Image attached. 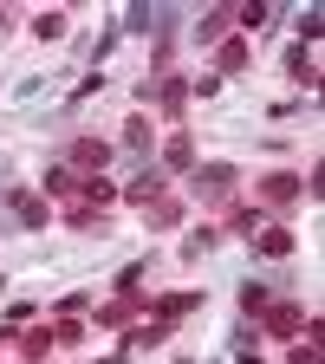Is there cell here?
Listing matches in <instances>:
<instances>
[{"label":"cell","instance_id":"6da1fadb","mask_svg":"<svg viewBox=\"0 0 325 364\" xmlns=\"http://www.w3.org/2000/svg\"><path fill=\"white\" fill-rule=\"evenodd\" d=\"M306 318H312V312L293 306V299H267V306H260V326H267L273 338H299V332H306Z\"/></svg>","mask_w":325,"mask_h":364},{"label":"cell","instance_id":"7a4b0ae2","mask_svg":"<svg viewBox=\"0 0 325 364\" xmlns=\"http://www.w3.org/2000/svg\"><path fill=\"white\" fill-rule=\"evenodd\" d=\"M105 163H111L105 136H72V150H65V169L72 176H105Z\"/></svg>","mask_w":325,"mask_h":364},{"label":"cell","instance_id":"3957f363","mask_svg":"<svg viewBox=\"0 0 325 364\" xmlns=\"http://www.w3.org/2000/svg\"><path fill=\"white\" fill-rule=\"evenodd\" d=\"M254 196H260L267 208H293V202H299V176H293V169H267V176L254 182Z\"/></svg>","mask_w":325,"mask_h":364},{"label":"cell","instance_id":"277c9868","mask_svg":"<svg viewBox=\"0 0 325 364\" xmlns=\"http://www.w3.org/2000/svg\"><path fill=\"white\" fill-rule=\"evenodd\" d=\"M14 345H20V358H26V364H39L46 351H53V326H20V332H14Z\"/></svg>","mask_w":325,"mask_h":364},{"label":"cell","instance_id":"5b68a950","mask_svg":"<svg viewBox=\"0 0 325 364\" xmlns=\"http://www.w3.org/2000/svg\"><path fill=\"white\" fill-rule=\"evenodd\" d=\"M189 98H196V91H189V78H163V85H156L163 117H182V111H189Z\"/></svg>","mask_w":325,"mask_h":364},{"label":"cell","instance_id":"8992f818","mask_svg":"<svg viewBox=\"0 0 325 364\" xmlns=\"http://www.w3.org/2000/svg\"><path fill=\"white\" fill-rule=\"evenodd\" d=\"M196 189H202V196H228V189H235V163H208V169H196Z\"/></svg>","mask_w":325,"mask_h":364},{"label":"cell","instance_id":"52a82bcc","mask_svg":"<svg viewBox=\"0 0 325 364\" xmlns=\"http://www.w3.org/2000/svg\"><path fill=\"white\" fill-rule=\"evenodd\" d=\"M130 318H137V293H130V299H105V306H98V326H105V332H124Z\"/></svg>","mask_w":325,"mask_h":364},{"label":"cell","instance_id":"ba28073f","mask_svg":"<svg viewBox=\"0 0 325 364\" xmlns=\"http://www.w3.org/2000/svg\"><path fill=\"white\" fill-rule=\"evenodd\" d=\"M254 247H260L267 260H287V254H293V228H260Z\"/></svg>","mask_w":325,"mask_h":364},{"label":"cell","instance_id":"9c48e42d","mask_svg":"<svg viewBox=\"0 0 325 364\" xmlns=\"http://www.w3.org/2000/svg\"><path fill=\"white\" fill-rule=\"evenodd\" d=\"M144 221L163 235V228H176V221H182V202H176V196H156V202H144Z\"/></svg>","mask_w":325,"mask_h":364},{"label":"cell","instance_id":"30bf717a","mask_svg":"<svg viewBox=\"0 0 325 364\" xmlns=\"http://www.w3.org/2000/svg\"><path fill=\"white\" fill-rule=\"evenodd\" d=\"M150 312H156V318H176V312H202V293H163V299H150Z\"/></svg>","mask_w":325,"mask_h":364},{"label":"cell","instance_id":"8fae6325","mask_svg":"<svg viewBox=\"0 0 325 364\" xmlns=\"http://www.w3.org/2000/svg\"><path fill=\"white\" fill-rule=\"evenodd\" d=\"M137 208H144V202H156L163 196V169H144V176H130V189H124Z\"/></svg>","mask_w":325,"mask_h":364},{"label":"cell","instance_id":"7c38bea8","mask_svg":"<svg viewBox=\"0 0 325 364\" xmlns=\"http://www.w3.org/2000/svg\"><path fill=\"white\" fill-rule=\"evenodd\" d=\"M78 182H85V176H72L65 163H53V169H46V196H65V202H78Z\"/></svg>","mask_w":325,"mask_h":364},{"label":"cell","instance_id":"4fadbf2b","mask_svg":"<svg viewBox=\"0 0 325 364\" xmlns=\"http://www.w3.org/2000/svg\"><path fill=\"white\" fill-rule=\"evenodd\" d=\"M14 221H20V228H46V202L26 196V189H14Z\"/></svg>","mask_w":325,"mask_h":364},{"label":"cell","instance_id":"5bb4252c","mask_svg":"<svg viewBox=\"0 0 325 364\" xmlns=\"http://www.w3.org/2000/svg\"><path fill=\"white\" fill-rule=\"evenodd\" d=\"M189 163H196V144H189V136H182V130H176L169 144H163V169L176 176V169H189Z\"/></svg>","mask_w":325,"mask_h":364},{"label":"cell","instance_id":"9a60e30c","mask_svg":"<svg viewBox=\"0 0 325 364\" xmlns=\"http://www.w3.org/2000/svg\"><path fill=\"white\" fill-rule=\"evenodd\" d=\"M287 72H293L299 85H319V59H312V46H293V53H287Z\"/></svg>","mask_w":325,"mask_h":364},{"label":"cell","instance_id":"2e32d148","mask_svg":"<svg viewBox=\"0 0 325 364\" xmlns=\"http://www.w3.org/2000/svg\"><path fill=\"white\" fill-rule=\"evenodd\" d=\"M124 150H137V156L150 150V117H144V111H130V117H124Z\"/></svg>","mask_w":325,"mask_h":364},{"label":"cell","instance_id":"e0dca14e","mask_svg":"<svg viewBox=\"0 0 325 364\" xmlns=\"http://www.w3.org/2000/svg\"><path fill=\"white\" fill-rule=\"evenodd\" d=\"M247 65V39H221V53H215V78L221 72H241Z\"/></svg>","mask_w":325,"mask_h":364},{"label":"cell","instance_id":"ac0fdd59","mask_svg":"<svg viewBox=\"0 0 325 364\" xmlns=\"http://www.w3.org/2000/svg\"><path fill=\"white\" fill-rule=\"evenodd\" d=\"M65 221L91 235V228H105V208H85V202H72V208H65Z\"/></svg>","mask_w":325,"mask_h":364},{"label":"cell","instance_id":"d6986e66","mask_svg":"<svg viewBox=\"0 0 325 364\" xmlns=\"http://www.w3.org/2000/svg\"><path fill=\"white\" fill-rule=\"evenodd\" d=\"M228 20H235V14H202V20H196V39H202V46H208V39H221V33H228Z\"/></svg>","mask_w":325,"mask_h":364},{"label":"cell","instance_id":"ffe728a7","mask_svg":"<svg viewBox=\"0 0 325 364\" xmlns=\"http://www.w3.org/2000/svg\"><path fill=\"white\" fill-rule=\"evenodd\" d=\"M91 306H98V299H91V293H65V299H59L53 312H59V318H78V312H91Z\"/></svg>","mask_w":325,"mask_h":364},{"label":"cell","instance_id":"44dd1931","mask_svg":"<svg viewBox=\"0 0 325 364\" xmlns=\"http://www.w3.org/2000/svg\"><path fill=\"white\" fill-rule=\"evenodd\" d=\"M228 228H235V235H260V215L254 208H228Z\"/></svg>","mask_w":325,"mask_h":364},{"label":"cell","instance_id":"7402d4cb","mask_svg":"<svg viewBox=\"0 0 325 364\" xmlns=\"http://www.w3.org/2000/svg\"><path fill=\"white\" fill-rule=\"evenodd\" d=\"M124 26H130V33H150V26H163V14H156V7H130Z\"/></svg>","mask_w":325,"mask_h":364},{"label":"cell","instance_id":"603a6c76","mask_svg":"<svg viewBox=\"0 0 325 364\" xmlns=\"http://www.w3.org/2000/svg\"><path fill=\"white\" fill-rule=\"evenodd\" d=\"M85 338V318H59V326H53V345H78Z\"/></svg>","mask_w":325,"mask_h":364},{"label":"cell","instance_id":"cb8c5ba5","mask_svg":"<svg viewBox=\"0 0 325 364\" xmlns=\"http://www.w3.org/2000/svg\"><path fill=\"white\" fill-rule=\"evenodd\" d=\"M260 306H267V287H254V280H247V287H241V312H247V318H260Z\"/></svg>","mask_w":325,"mask_h":364},{"label":"cell","instance_id":"d4e9b609","mask_svg":"<svg viewBox=\"0 0 325 364\" xmlns=\"http://www.w3.org/2000/svg\"><path fill=\"white\" fill-rule=\"evenodd\" d=\"M137 287H144V260H130V267H124V273H117V293H124V299H130V293H137Z\"/></svg>","mask_w":325,"mask_h":364},{"label":"cell","instance_id":"484cf974","mask_svg":"<svg viewBox=\"0 0 325 364\" xmlns=\"http://www.w3.org/2000/svg\"><path fill=\"white\" fill-rule=\"evenodd\" d=\"M163 338H169V318H150V326H144V332H137L130 345H163Z\"/></svg>","mask_w":325,"mask_h":364},{"label":"cell","instance_id":"4316f807","mask_svg":"<svg viewBox=\"0 0 325 364\" xmlns=\"http://www.w3.org/2000/svg\"><path fill=\"white\" fill-rule=\"evenodd\" d=\"M33 33H39V39H59V33H65V14H39Z\"/></svg>","mask_w":325,"mask_h":364},{"label":"cell","instance_id":"83f0119b","mask_svg":"<svg viewBox=\"0 0 325 364\" xmlns=\"http://www.w3.org/2000/svg\"><path fill=\"white\" fill-rule=\"evenodd\" d=\"M287 364H325V358H319L312 338H293V358H287Z\"/></svg>","mask_w":325,"mask_h":364},{"label":"cell","instance_id":"f1b7e54d","mask_svg":"<svg viewBox=\"0 0 325 364\" xmlns=\"http://www.w3.org/2000/svg\"><path fill=\"white\" fill-rule=\"evenodd\" d=\"M202 247H215V228H196V235H189V241H182V254H189V260H196Z\"/></svg>","mask_w":325,"mask_h":364},{"label":"cell","instance_id":"f546056e","mask_svg":"<svg viewBox=\"0 0 325 364\" xmlns=\"http://www.w3.org/2000/svg\"><path fill=\"white\" fill-rule=\"evenodd\" d=\"M235 20H241V26L254 33V26H267V7H260V0H254V7H235Z\"/></svg>","mask_w":325,"mask_h":364},{"label":"cell","instance_id":"4dcf8cb0","mask_svg":"<svg viewBox=\"0 0 325 364\" xmlns=\"http://www.w3.org/2000/svg\"><path fill=\"white\" fill-rule=\"evenodd\" d=\"M312 39H319V14L306 7V14H299V46H312Z\"/></svg>","mask_w":325,"mask_h":364},{"label":"cell","instance_id":"1f68e13d","mask_svg":"<svg viewBox=\"0 0 325 364\" xmlns=\"http://www.w3.org/2000/svg\"><path fill=\"white\" fill-rule=\"evenodd\" d=\"M241 364H260V351H241Z\"/></svg>","mask_w":325,"mask_h":364},{"label":"cell","instance_id":"d6a6232c","mask_svg":"<svg viewBox=\"0 0 325 364\" xmlns=\"http://www.w3.org/2000/svg\"><path fill=\"white\" fill-rule=\"evenodd\" d=\"M7 176H14V169H7V163H0V189H7Z\"/></svg>","mask_w":325,"mask_h":364},{"label":"cell","instance_id":"836d02e7","mask_svg":"<svg viewBox=\"0 0 325 364\" xmlns=\"http://www.w3.org/2000/svg\"><path fill=\"white\" fill-rule=\"evenodd\" d=\"M20 364H26V358H20Z\"/></svg>","mask_w":325,"mask_h":364}]
</instances>
